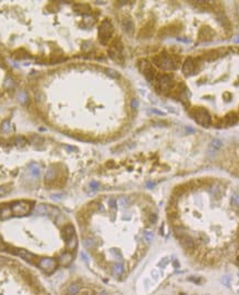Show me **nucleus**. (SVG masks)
Masks as SVG:
<instances>
[{
	"label": "nucleus",
	"instance_id": "1",
	"mask_svg": "<svg viewBox=\"0 0 239 295\" xmlns=\"http://www.w3.org/2000/svg\"><path fill=\"white\" fill-rule=\"evenodd\" d=\"M154 65L162 68L163 70H173L177 68V65L179 63V58H175L167 55H159L153 58Z\"/></svg>",
	"mask_w": 239,
	"mask_h": 295
},
{
	"label": "nucleus",
	"instance_id": "2",
	"mask_svg": "<svg viewBox=\"0 0 239 295\" xmlns=\"http://www.w3.org/2000/svg\"><path fill=\"white\" fill-rule=\"evenodd\" d=\"M192 116L194 118V120L201 126L207 128L211 123V117L205 108H195L192 112Z\"/></svg>",
	"mask_w": 239,
	"mask_h": 295
},
{
	"label": "nucleus",
	"instance_id": "3",
	"mask_svg": "<svg viewBox=\"0 0 239 295\" xmlns=\"http://www.w3.org/2000/svg\"><path fill=\"white\" fill-rule=\"evenodd\" d=\"M113 35V26L109 20H104L99 28V39L102 45H106Z\"/></svg>",
	"mask_w": 239,
	"mask_h": 295
},
{
	"label": "nucleus",
	"instance_id": "4",
	"mask_svg": "<svg viewBox=\"0 0 239 295\" xmlns=\"http://www.w3.org/2000/svg\"><path fill=\"white\" fill-rule=\"evenodd\" d=\"M32 210V203L28 201H18L15 202L11 206V212L13 215L17 216H23L28 215Z\"/></svg>",
	"mask_w": 239,
	"mask_h": 295
},
{
	"label": "nucleus",
	"instance_id": "5",
	"mask_svg": "<svg viewBox=\"0 0 239 295\" xmlns=\"http://www.w3.org/2000/svg\"><path fill=\"white\" fill-rule=\"evenodd\" d=\"M122 51H123L122 42H121L120 39H116L114 40L113 43L111 45L110 49H109V55H110V57L113 59L114 61L119 62V63H123L124 62V58H123Z\"/></svg>",
	"mask_w": 239,
	"mask_h": 295
},
{
	"label": "nucleus",
	"instance_id": "6",
	"mask_svg": "<svg viewBox=\"0 0 239 295\" xmlns=\"http://www.w3.org/2000/svg\"><path fill=\"white\" fill-rule=\"evenodd\" d=\"M58 261H55L54 259H50V257H44V259H40L38 261L37 265L47 274H51L57 270L58 267Z\"/></svg>",
	"mask_w": 239,
	"mask_h": 295
},
{
	"label": "nucleus",
	"instance_id": "7",
	"mask_svg": "<svg viewBox=\"0 0 239 295\" xmlns=\"http://www.w3.org/2000/svg\"><path fill=\"white\" fill-rule=\"evenodd\" d=\"M139 69L141 70L143 75H145V78L149 81H153L156 77V71L154 70V68L152 67V65L149 63L147 60L142 59L139 61Z\"/></svg>",
	"mask_w": 239,
	"mask_h": 295
},
{
	"label": "nucleus",
	"instance_id": "8",
	"mask_svg": "<svg viewBox=\"0 0 239 295\" xmlns=\"http://www.w3.org/2000/svg\"><path fill=\"white\" fill-rule=\"evenodd\" d=\"M156 79H157V89L159 90V92L171 90L174 85L173 77L171 75H157Z\"/></svg>",
	"mask_w": 239,
	"mask_h": 295
},
{
	"label": "nucleus",
	"instance_id": "9",
	"mask_svg": "<svg viewBox=\"0 0 239 295\" xmlns=\"http://www.w3.org/2000/svg\"><path fill=\"white\" fill-rule=\"evenodd\" d=\"M15 254H17L18 256H20V257H22V259H25L27 261V262H30V263H34V264H38V261L39 260H36V256L33 255L32 253H30L29 251H26V250H15Z\"/></svg>",
	"mask_w": 239,
	"mask_h": 295
},
{
	"label": "nucleus",
	"instance_id": "10",
	"mask_svg": "<svg viewBox=\"0 0 239 295\" xmlns=\"http://www.w3.org/2000/svg\"><path fill=\"white\" fill-rule=\"evenodd\" d=\"M194 71H195V61L192 57H189V58H187L185 60L184 65H183V72L186 75H191L194 73Z\"/></svg>",
	"mask_w": 239,
	"mask_h": 295
},
{
	"label": "nucleus",
	"instance_id": "11",
	"mask_svg": "<svg viewBox=\"0 0 239 295\" xmlns=\"http://www.w3.org/2000/svg\"><path fill=\"white\" fill-rule=\"evenodd\" d=\"M238 116L235 112H229L228 114H226L223 119V124L224 126H231L234 124H236L238 122Z\"/></svg>",
	"mask_w": 239,
	"mask_h": 295
},
{
	"label": "nucleus",
	"instance_id": "12",
	"mask_svg": "<svg viewBox=\"0 0 239 295\" xmlns=\"http://www.w3.org/2000/svg\"><path fill=\"white\" fill-rule=\"evenodd\" d=\"M74 235H75L74 226H73L72 224H67V225L63 227V230H62V239L68 242V241L70 240V239H72Z\"/></svg>",
	"mask_w": 239,
	"mask_h": 295
},
{
	"label": "nucleus",
	"instance_id": "13",
	"mask_svg": "<svg viewBox=\"0 0 239 295\" xmlns=\"http://www.w3.org/2000/svg\"><path fill=\"white\" fill-rule=\"evenodd\" d=\"M181 242H182V244L184 245V247L187 251H193V250H194L195 242L191 236H188V235H184V236H182L181 237Z\"/></svg>",
	"mask_w": 239,
	"mask_h": 295
},
{
	"label": "nucleus",
	"instance_id": "14",
	"mask_svg": "<svg viewBox=\"0 0 239 295\" xmlns=\"http://www.w3.org/2000/svg\"><path fill=\"white\" fill-rule=\"evenodd\" d=\"M71 262H72V254L69 251H67V252H63L60 255L58 263L62 266H68Z\"/></svg>",
	"mask_w": 239,
	"mask_h": 295
},
{
	"label": "nucleus",
	"instance_id": "15",
	"mask_svg": "<svg viewBox=\"0 0 239 295\" xmlns=\"http://www.w3.org/2000/svg\"><path fill=\"white\" fill-rule=\"evenodd\" d=\"M47 214H49L50 217H52L53 220H55V217H59L61 215L59 209L54 208V206H47Z\"/></svg>",
	"mask_w": 239,
	"mask_h": 295
},
{
	"label": "nucleus",
	"instance_id": "16",
	"mask_svg": "<svg viewBox=\"0 0 239 295\" xmlns=\"http://www.w3.org/2000/svg\"><path fill=\"white\" fill-rule=\"evenodd\" d=\"M80 292V286L77 284V283H72L68 286L67 289V294L68 295H77L78 293Z\"/></svg>",
	"mask_w": 239,
	"mask_h": 295
},
{
	"label": "nucleus",
	"instance_id": "17",
	"mask_svg": "<svg viewBox=\"0 0 239 295\" xmlns=\"http://www.w3.org/2000/svg\"><path fill=\"white\" fill-rule=\"evenodd\" d=\"M122 26H123V28H124V30H125L126 32H129V33L132 32L133 29H134V25H133L132 20H131V19H125V20H123Z\"/></svg>",
	"mask_w": 239,
	"mask_h": 295
},
{
	"label": "nucleus",
	"instance_id": "18",
	"mask_svg": "<svg viewBox=\"0 0 239 295\" xmlns=\"http://www.w3.org/2000/svg\"><path fill=\"white\" fill-rule=\"evenodd\" d=\"M67 247H68L69 251H74L78 247V239H77L75 235L67 242Z\"/></svg>",
	"mask_w": 239,
	"mask_h": 295
},
{
	"label": "nucleus",
	"instance_id": "19",
	"mask_svg": "<svg viewBox=\"0 0 239 295\" xmlns=\"http://www.w3.org/2000/svg\"><path fill=\"white\" fill-rule=\"evenodd\" d=\"M73 9L77 11V12H87L90 10V7L87 5H81V3H78V5H74L73 6Z\"/></svg>",
	"mask_w": 239,
	"mask_h": 295
},
{
	"label": "nucleus",
	"instance_id": "20",
	"mask_svg": "<svg viewBox=\"0 0 239 295\" xmlns=\"http://www.w3.org/2000/svg\"><path fill=\"white\" fill-rule=\"evenodd\" d=\"M12 215V212H11V208H3L2 210H0V217L1 219H8L9 216Z\"/></svg>",
	"mask_w": 239,
	"mask_h": 295
},
{
	"label": "nucleus",
	"instance_id": "21",
	"mask_svg": "<svg viewBox=\"0 0 239 295\" xmlns=\"http://www.w3.org/2000/svg\"><path fill=\"white\" fill-rule=\"evenodd\" d=\"M17 99L19 100V102H21L22 104H25V103H27L28 96H27V93L25 92V91H21V92H19V93L17 94Z\"/></svg>",
	"mask_w": 239,
	"mask_h": 295
},
{
	"label": "nucleus",
	"instance_id": "22",
	"mask_svg": "<svg viewBox=\"0 0 239 295\" xmlns=\"http://www.w3.org/2000/svg\"><path fill=\"white\" fill-rule=\"evenodd\" d=\"M83 244L87 249H92V247H94V245H95V242H94L92 239H84Z\"/></svg>",
	"mask_w": 239,
	"mask_h": 295
},
{
	"label": "nucleus",
	"instance_id": "23",
	"mask_svg": "<svg viewBox=\"0 0 239 295\" xmlns=\"http://www.w3.org/2000/svg\"><path fill=\"white\" fill-rule=\"evenodd\" d=\"M55 176V171L53 169H49L48 172H47V175H45V180L47 181H50V180H53Z\"/></svg>",
	"mask_w": 239,
	"mask_h": 295
},
{
	"label": "nucleus",
	"instance_id": "24",
	"mask_svg": "<svg viewBox=\"0 0 239 295\" xmlns=\"http://www.w3.org/2000/svg\"><path fill=\"white\" fill-rule=\"evenodd\" d=\"M36 213L42 215V214H47V205H39L36 208Z\"/></svg>",
	"mask_w": 239,
	"mask_h": 295
},
{
	"label": "nucleus",
	"instance_id": "25",
	"mask_svg": "<svg viewBox=\"0 0 239 295\" xmlns=\"http://www.w3.org/2000/svg\"><path fill=\"white\" fill-rule=\"evenodd\" d=\"M211 146H213L214 149H220L223 146V142L219 139H214L211 141Z\"/></svg>",
	"mask_w": 239,
	"mask_h": 295
},
{
	"label": "nucleus",
	"instance_id": "26",
	"mask_svg": "<svg viewBox=\"0 0 239 295\" xmlns=\"http://www.w3.org/2000/svg\"><path fill=\"white\" fill-rule=\"evenodd\" d=\"M9 130H10V121L9 120L3 121L2 124H1V131L7 132V131H9Z\"/></svg>",
	"mask_w": 239,
	"mask_h": 295
},
{
	"label": "nucleus",
	"instance_id": "27",
	"mask_svg": "<svg viewBox=\"0 0 239 295\" xmlns=\"http://www.w3.org/2000/svg\"><path fill=\"white\" fill-rule=\"evenodd\" d=\"M231 204L235 208H239V194H234L231 198Z\"/></svg>",
	"mask_w": 239,
	"mask_h": 295
},
{
	"label": "nucleus",
	"instance_id": "28",
	"mask_svg": "<svg viewBox=\"0 0 239 295\" xmlns=\"http://www.w3.org/2000/svg\"><path fill=\"white\" fill-rule=\"evenodd\" d=\"M105 72H106L110 77H113V78H119V77H120L119 72L115 71V70H113V69H106V70H105Z\"/></svg>",
	"mask_w": 239,
	"mask_h": 295
},
{
	"label": "nucleus",
	"instance_id": "29",
	"mask_svg": "<svg viewBox=\"0 0 239 295\" xmlns=\"http://www.w3.org/2000/svg\"><path fill=\"white\" fill-rule=\"evenodd\" d=\"M13 85H15V83H13V80L10 77H7L6 80H5V87L8 88V89H10V88H12Z\"/></svg>",
	"mask_w": 239,
	"mask_h": 295
},
{
	"label": "nucleus",
	"instance_id": "30",
	"mask_svg": "<svg viewBox=\"0 0 239 295\" xmlns=\"http://www.w3.org/2000/svg\"><path fill=\"white\" fill-rule=\"evenodd\" d=\"M9 191H10V189H8L7 185H1V186H0V196L7 194Z\"/></svg>",
	"mask_w": 239,
	"mask_h": 295
},
{
	"label": "nucleus",
	"instance_id": "31",
	"mask_svg": "<svg viewBox=\"0 0 239 295\" xmlns=\"http://www.w3.org/2000/svg\"><path fill=\"white\" fill-rule=\"evenodd\" d=\"M31 173H32L34 176H38V175H39L40 169H39V166H37V164H34V166H32V169H31Z\"/></svg>",
	"mask_w": 239,
	"mask_h": 295
},
{
	"label": "nucleus",
	"instance_id": "32",
	"mask_svg": "<svg viewBox=\"0 0 239 295\" xmlns=\"http://www.w3.org/2000/svg\"><path fill=\"white\" fill-rule=\"evenodd\" d=\"M114 272L116 273V274H121V273L123 272L122 264H115V265H114Z\"/></svg>",
	"mask_w": 239,
	"mask_h": 295
},
{
	"label": "nucleus",
	"instance_id": "33",
	"mask_svg": "<svg viewBox=\"0 0 239 295\" xmlns=\"http://www.w3.org/2000/svg\"><path fill=\"white\" fill-rule=\"evenodd\" d=\"M16 142L18 143V146H23V144H26L27 140L25 139V138H21V136H19V138H17V139H16Z\"/></svg>",
	"mask_w": 239,
	"mask_h": 295
},
{
	"label": "nucleus",
	"instance_id": "34",
	"mask_svg": "<svg viewBox=\"0 0 239 295\" xmlns=\"http://www.w3.org/2000/svg\"><path fill=\"white\" fill-rule=\"evenodd\" d=\"M144 236H145V239H146V241H147V242H151V241L153 240V234L151 233V232H145Z\"/></svg>",
	"mask_w": 239,
	"mask_h": 295
},
{
	"label": "nucleus",
	"instance_id": "35",
	"mask_svg": "<svg viewBox=\"0 0 239 295\" xmlns=\"http://www.w3.org/2000/svg\"><path fill=\"white\" fill-rule=\"evenodd\" d=\"M156 221H157V215L156 214H151L149 215V222L152 224H154V223H156Z\"/></svg>",
	"mask_w": 239,
	"mask_h": 295
},
{
	"label": "nucleus",
	"instance_id": "36",
	"mask_svg": "<svg viewBox=\"0 0 239 295\" xmlns=\"http://www.w3.org/2000/svg\"><path fill=\"white\" fill-rule=\"evenodd\" d=\"M131 107H132V109H137L139 108V101L136 99H133L132 102H131Z\"/></svg>",
	"mask_w": 239,
	"mask_h": 295
},
{
	"label": "nucleus",
	"instance_id": "37",
	"mask_svg": "<svg viewBox=\"0 0 239 295\" xmlns=\"http://www.w3.org/2000/svg\"><path fill=\"white\" fill-rule=\"evenodd\" d=\"M110 206L112 209L116 208V201H115V200H113V199H111V200H110Z\"/></svg>",
	"mask_w": 239,
	"mask_h": 295
},
{
	"label": "nucleus",
	"instance_id": "38",
	"mask_svg": "<svg viewBox=\"0 0 239 295\" xmlns=\"http://www.w3.org/2000/svg\"><path fill=\"white\" fill-rule=\"evenodd\" d=\"M152 112L155 114H159V116H165V113L163 112V111H159V110H156V109H152Z\"/></svg>",
	"mask_w": 239,
	"mask_h": 295
},
{
	"label": "nucleus",
	"instance_id": "39",
	"mask_svg": "<svg viewBox=\"0 0 239 295\" xmlns=\"http://www.w3.org/2000/svg\"><path fill=\"white\" fill-rule=\"evenodd\" d=\"M91 188H92V189H93V190H97V188H99V183H97V182H91Z\"/></svg>",
	"mask_w": 239,
	"mask_h": 295
},
{
	"label": "nucleus",
	"instance_id": "40",
	"mask_svg": "<svg viewBox=\"0 0 239 295\" xmlns=\"http://www.w3.org/2000/svg\"><path fill=\"white\" fill-rule=\"evenodd\" d=\"M120 202H121V204L125 205V206H126V205H127V204H129V201H127L126 199H124V198L121 199V201H120Z\"/></svg>",
	"mask_w": 239,
	"mask_h": 295
},
{
	"label": "nucleus",
	"instance_id": "41",
	"mask_svg": "<svg viewBox=\"0 0 239 295\" xmlns=\"http://www.w3.org/2000/svg\"><path fill=\"white\" fill-rule=\"evenodd\" d=\"M65 149L68 150V151H77V148H73V146H64Z\"/></svg>",
	"mask_w": 239,
	"mask_h": 295
},
{
	"label": "nucleus",
	"instance_id": "42",
	"mask_svg": "<svg viewBox=\"0 0 239 295\" xmlns=\"http://www.w3.org/2000/svg\"><path fill=\"white\" fill-rule=\"evenodd\" d=\"M234 42H239V36H237L235 39H234Z\"/></svg>",
	"mask_w": 239,
	"mask_h": 295
},
{
	"label": "nucleus",
	"instance_id": "43",
	"mask_svg": "<svg viewBox=\"0 0 239 295\" xmlns=\"http://www.w3.org/2000/svg\"><path fill=\"white\" fill-rule=\"evenodd\" d=\"M186 132H194V130H192V129H189V128H187V129H186Z\"/></svg>",
	"mask_w": 239,
	"mask_h": 295
},
{
	"label": "nucleus",
	"instance_id": "44",
	"mask_svg": "<svg viewBox=\"0 0 239 295\" xmlns=\"http://www.w3.org/2000/svg\"><path fill=\"white\" fill-rule=\"evenodd\" d=\"M100 295H107V293L105 292V291H102V292L100 293Z\"/></svg>",
	"mask_w": 239,
	"mask_h": 295
},
{
	"label": "nucleus",
	"instance_id": "45",
	"mask_svg": "<svg viewBox=\"0 0 239 295\" xmlns=\"http://www.w3.org/2000/svg\"><path fill=\"white\" fill-rule=\"evenodd\" d=\"M237 11H238V13H239V6H238V8H237Z\"/></svg>",
	"mask_w": 239,
	"mask_h": 295
}]
</instances>
